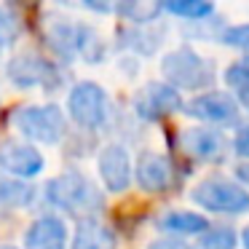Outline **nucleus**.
Wrapping results in <instances>:
<instances>
[{
  "label": "nucleus",
  "mask_w": 249,
  "mask_h": 249,
  "mask_svg": "<svg viewBox=\"0 0 249 249\" xmlns=\"http://www.w3.org/2000/svg\"><path fill=\"white\" fill-rule=\"evenodd\" d=\"M134 110L145 121H161L166 115H174L177 110H182V97L169 83L153 81V83H145L134 94Z\"/></svg>",
  "instance_id": "nucleus-8"
},
{
  "label": "nucleus",
  "mask_w": 249,
  "mask_h": 249,
  "mask_svg": "<svg viewBox=\"0 0 249 249\" xmlns=\"http://www.w3.org/2000/svg\"><path fill=\"white\" fill-rule=\"evenodd\" d=\"M161 8L174 14V17H179V19H193V22H201V19L214 14V6L206 3V0H169Z\"/></svg>",
  "instance_id": "nucleus-20"
},
{
  "label": "nucleus",
  "mask_w": 249,
  "mask_h": 249,
  "mask_svg": "<svg viewBox=\"0 0 249 249\" xmlns=\"http://www.w3.org/2000/svg\"><path fill=\"white\" fill-rule=\"evenodd\" d=\"M22 35V19L14 8L0 6V56L6 54Z\"/></svg>",
  "instance_id": "nucleus-21"
},
{
  "label": "nucleus",
  "mask_w": 249,
  "mask_h": 249,
  "mask_svg": "<svg viewBox=\"0 0 249 249\" xmlns=\"http://www.w3.org/2000/svg\"><path fill=\"white\" fill-rule=\"evenodd\" d=\"M161 72L172 89H188V91H201L206 86H214V67L206 56H201L190 46H179V49L169 51L161 59Z\"/></svg>",
  "instance_id": "nucleus-2"
},
{
  "label": "nucleus",
  "mask_w": 249,
  "mask_h": 249,
  "mask_svg": "<svg viewBox=\"0 0 249 249\" xmlns=\"http://www.w3.org/2000/svg\"><path fill=\"white\" fill-rule=\"evenodd\" d=\"M172 161L163 153L142 150L137 156V163L131 166V179H137L145 193H163L172 185Z\"/></svg>",
  "instance_id": "nucleus-10"
},
{
  "label": "nucleus",
  "mask_w": 249,
  "mask_h": 249,
  "mask_svg": "<svg viewBox=\"0 0 249 249\" xmlns=\"http://www.w3.org/2000/svg\"><path fill=\"white\" fill-rule=\"evenodd\" d=\"M46 158L35 145L24 140H6L0 142V169L14 179H33L43 172Z\"/></svg>",
  "instance_id": "nucleus-7"
},
{
  "label": "nucleus",
  "mask_w": 249,
  "mask_h": 249,
  "mask_svg": "<svg viewBox=\"0 0 249 249\" xmlns=\"http://www.w3.org/2000/svg\"><path fill=\"white\" fill-rule=\"evenodd\" d=\"M233 153L238 158H249V124H241L233 137Z\"/></svg>",
  "instance_id": "nucleus-25"
},
{
  "label": "nucleus",
  "mask_w": 249,
  "mask_h": 249,
  "mask_svg": "<svg viewBox=\"0 0 249 249\" xmlns=\"http://www.w3.org/2000/svg\"><path fill=\"white\" fill-rule=\"evenodd\" d=\"M190 198L196 206L214 212V214H244V212H249V190L238 185L236 179L220 177V174L198 179L190 190Z\"/></svg>",
  "instance_id": "nucleus-4"
},
{
  "label": "nucleus",
  "mask_w": 249,
  "mask_h": 249,
  "mask_svg": "<svg viewBox=\"0 0 249 249\" xmlns=\"http://www.w3.org/2000/svg\"><path fill=\"white\" fill-rule=\"evenodd\" d=\"M179 145L196 161H222L228 153V140L220 129H206V126H190L179 134Z\"/></svg>",
  "instance_id": "nucleus-11"
},
{
  "label": "nucleus",
  "mask_w": 249,
  "mask_h": 249,
  "mask_svg": "<svg viewBox=\"0 0 249 249\" xmlns=\"http://www.w3.org/2000/svg\"><path fill=\"white\" fill-rule=\"evenodd\" d=\"M33 188L22 179L0 177V206H27L33 204Z\"/></svg>",
  "instance_id": "nucleus-19"
},
{
  "label": "nucleus",
  "mask_w": 249,
  "mask_h": 249,
  "mask_svg": "<svg viewBox=\"0 0 249 249\" xmlns=\"http://www.w3.org/2000/svg\"><path fill=\"white\" fill-rule=\"evenodd\" d=\"M236 177H238V185H249V163H238L236 169Z\"/></svg>",
  "instance_id": "nucleus-27"
},
{
  "label": "nucleus",
  "mask_w": 249,
  "mask_h": 249,
  "mask_svg": "<svg viewBox=\"0 0 249 249\" xmlns=\"http://www.w3.org/2000/svg\"><path fill=\"white\" fill-rule=\"evenodd\" d=\"M6 75L8 81L14 83L17 89H56L62 81L59 70L51 65L46 56H40L38 51H19L8 59L6 65Z\"/></svg>",
  "instance_id": "nucleus-6"
},
{
  "label": "nucleus",
  "mask_w": 249,
  "mask_h": 249,
  "mask_svg": "<svg viewBox=\"0 0 249 249\" xmlns=\"http://www.w3.org/2000/svg\"><path fill=\"white\" fill-rule=\"evenodd\" d=\"M70 249H118V238L107 222H102L99 217H89L78 220Z\"/></svg>",
  "instance_id": "nucleus-14"
},
{
  "label": "nucleus",
  "mask_w": 249,
  "mask_h": 249,
  "mask_svg": "<svg viewBox=\"0 0 249 249\" xmlns=\"http://www.w3.org/2000/svg\"><path fill=\"white\" fill-rule=\"evenodd\" d=\"M70 233L62 217L43 214L33 220L24 231V249H67Z\"/></svg>",
  "instance_id": "nucleus-13"
},
{
  "label": "nucleus",
  "mask_w": 249,
  "mask_h": 249,
  "mask_svg": "<svg viewBox=\"0 0 249 249\" xmlns=\"http://www.w3.org/2000/svg\"><path fill=\"white\" fill-rule=\"evenodd\" d=\"M113 11H118L121 17H126V22L140 27V24H150L156 19L161 6H153V3H121V6H113Z\"/></svg>",
  "instance_id": "nucleus-23"
},
{
  "label": "nucleus",
  "mask_w": 249,
  "mask_h": 249,
  "mask_svg": "<svg viewBox=\"0 0 249 249\" xmlns=\"http://www.w3.org/2000/svg\"><path fill=\"white\" fill-rule=\"evenodd\" d=\"M97 172L110 193H124L131 185V156L124 145L110 142L97 156Z\"/></svg>",
  "instance_id": "nucleus-9"
},
{
  "label": "nucleus",
  "mask_w": 249,
  "mask_h": 249,
  "mask_svg": "<svg viewBox=\"0 0 249 249\" xmlns=\"http://www.w3.org/2000/svg\"><path fill=\"white\" fill-rule=\"evenodd\" d=\"M182 107L190 118L206 121V124H231L238 115L236 102L225 91H204L198 97H193L188 105H182Z\"/></svg>",
  "instance_id": "nucleus-12"
},
{
  "label": "nucleus",
  "mask_w": 249,
  "mask_h": 249,
  "mask_svg": "<svg viewBox=\"0 0 249 249\" xmlns=\"http://www.w3.org/2000/svg\"><path fill=\"white\" fill-rule=\"evenodd\" d=\"M46 201L54 209L65 212L70 217H78V220L97 217L105 209L102 190L97 188V182L91 177H86L78 169H70V172L51 177L46 182Z\"/></svg>",
  "instance_id": "nucleus-1"
},
{
  "label": "nucleus",
  "mask_w": 249,
  "mask_h": 249,
  "mask_svg": "<svg viewBox=\"0 0 249 249\" xmlns=\"http://www.w3.org/2000/svg\"><path fill=\"white\" fill-rule=\"evenodd\" d=\"M14 129L40 145H59L67 137V118L59 105H22L11 115Z\"/></svg>",
  "instance_id": "nucleus-3"
},
{
  "label": "nucleus",
  "mask_w": 249,
  "mask_h": 249,
  "mask_svg": "<svg viewBox=\"0 0 249 249\" xmlns=\"http://www.w3.org/2000/svg\"><path fill=\"white\" fill-rule=\"evenodd\" d=\"M161 231H166L169 236H201V233L209 228V220L204 214H196V212H166V214L158 220Z\"/></svg>",
  "instance_id": "nucleus-16"
},
{
  "label": "nucleus",
  "mask_w": 249,
  "mask_h": 249,
  "mask_svg": "<svg viewBox=\"0 0 249 249\" xmlns=\"http://www.w3.org/2000/svg\"><path fill=\"white\" fill-rule=\"evenodd\" d=\"M222 43L231 46V49H238L244 54H249V22L247 24H233L222 33Z\"/></svg>",
  "instance_id": "nucleus-24"
},
{
  "label": "nucleus",
  "mask_w": 249,
  "mask_h": 249,
  "mask_svg": "<svg viewBox=\"0 0 249 249\" xmlns=\"http://www.w3.org/2000/svg\"><path fill=\"white\" fill-rule=\"evenodd\" d=\"M105 51H107V46H105L102 35L97 33L94 27H89V24H81L78 27V46H75V56H83L86 62H102Z\"/></svg>",
  "instance_id": "nucleus-18"
},
{
  "label": "nucleus",
  "mask_w": 249,
  "mask_h": 249,
  "mask_svg": "<svg viewBox=\"0 0 249 249\" xmlns=\"http://www.w3.org/2000/svg\"><path fill=\"white\" fill-rule=\"evenodd\" d=\"M0 249H17V247H11V244H0Z\"/></svg>",
  "instance_id": "nucleus-29"
},
{
  "label": "nucleus",
  "mask_w": 249,
  "mask_h": 249,
  "mask_svg": "<svg viewBox=\"0 0 249 249\" xmlns=\"http://www.w3.org/2000/svg\"><path fill=\"white\" fill-rule=\"evenodd\" d=\"M78 27L81 24L70 19H51L46 22V40L62 59H75V46H78Z\"/></svg>",
  "instance_id": "nucleus-15"
},
{
  "label": "nucleus",
  "mask_w": 249,
  "mask_h": 249,
  "mask_svg": "<svg viewBox=\"0 0 249 249\" xmlns=\"http://www.w3.org/2000/svg\"><path fill=\"white\" fill-rule=\"evenodd\" d=\"M67 113L81 129H99L110 118V97L99 83L81 81L67 94Z\"/></svg>",
  "instance_id": "nucleus-5"
},
{
  "label": "nucleus",
  "mask_w": 249,
  "mask_h": 249,
  "mask_svg": "<svg viewBox=\"0 0 249 249\" xmlns=\"http://www.w3.org/2000/svg\"><path fill=\"white\" fill-rule=\"evenodd\" d=\"M147 249H193L185 238H177V236H161L156 241L147 244Z\"/></svg>",
  "instance_id": "nucleus-26"
},
{
  "label": "nucleus",
  "mask_w": 249,
  "mask_h": 249,
  "mask_svg": "<svg viewBox=\"0 0 249 249\" xmlns=\"http://www.w3.org/2000/svg\"><path fill=\"white\" fill-rule=\"evenodd\" d=\"M225 86L231 89V99L236 102V107H244L249 113V62H233L225 70Z\"/></svg>",
  "instance_id": "nucleus-17"
},
{
  "label": "nucleus",
  "mask_w": 249,
  "mask_h": 249,
  "mask_svg": "<svg viewBox=\"0 0 249 249\" xmlns=\"http://www.w3.org/2000/svg\"><path fill=\"white\" fill-rule=\"evenodd\" d=\"M241 244H244V249H249V225L241 231Z\"/></svg>",
  "instance_id": "nucleus-28"
},
{
  "label": "nucleus",
  "mask_w": 249,
  "mask_h": 249,
  "mask_svg": "<svg viewBox=\"0 0 249 249\" xmlns=\"http://www.w3.org/2000/svg\"><path fill=\"white\" fill-rule=\"evenodd\" d=\"M236 247H238V236L228 225H209L201 233L198 241V249H236Z\"/></svg>",
  "instance_id": "nucleus-22"
}]
</instances>
